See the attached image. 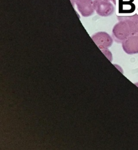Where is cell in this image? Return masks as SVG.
I'll list each match as a JSON object with an SVG mask.
<instances>
[{
    "label": "cell",
    "instance_id": "obj_1",
    "mask_svg": "<svg viewBox=\"0 0 138 150\" xmlns=\"http://www.w3.org/2000/svg\"><path fill=\"white\" fill-rule=\"evenodd\" d=\"M113 36L116 41L122 42L130 36L134 35V33L126 20H120L115 24L113 29Z\"/></svg>",
    "mask_w": 138,
    "mask_h": 150
},
{
    "label": "cell",
    "instance_id": "obj_2",
    "mask_svg": "<svg viewBox=\"0 0 138 150\" xmlns=\"http://www.w3.org/2000/svg\"><path fill=\"white\" fill-rule=\"evenodd\" d=\"M137 0H116L115 5L117 16H128L137 13Z\"/></svg>",
    "mask_w": 138,
    "mask_h": 150
},
{
    "label": "cell",
    "instance_id": "obj_3",
    "mask_svg": "<svg viewBox=\"0 0 138 150\" xmlns=\"http://www.w3.org/2000/svg\"><path fill=\"white\" fill-rule=\"evenodd\" d=\"M94 9L102 16H108L113 13L115 7L110 2L102 0H95Z\"/></svg>",
    "mask_w": 138,
    "mask_h": 150
},
{
    "label": "cell",
    "instance_id": "obj_4",
    "mask_svg": "<svg viewBox=\"0 0 138 150\" xmlns=\"http://www.w3.org/2000/svg\"><path fill=\"white\" fill-rule=\"evenodd\" d=\"M92 39L101 50L107 49L112 45L113 40L106 33H98L92 37Z\"/></svg>",
    "mask_w": 138,
    "mask_h": 150
},
{
    "label": "cell",
    "instance_id": "obj_5",
    "mask_svg": "<svg viewBox=\"0 0 138 150\" xmlns=\"http://www.w3.org/2000/svg\"><path fill=\"white\" fill-rule=\"evenodd\" d=\"M122 48L128 54L138 53V33L130 36L122 42Z\"/></svg>",
    "mask_w": 138,
    "mask_h": 150
},
{
    "label": "cell",
    "instance_id": "obj_6",
    "mask_svg": "<svg viewBox=\"0 0 138 150\" xmlns=\"http://www.w3.org/2000/svg\"><path fill=\"white\" fill-rule=\"evenodd\" d=\"M79 11L84 16H89L93 12L94 7L92 0H76Z\"/></svg>",
    "mask_w": 138,
    "mask_h": 150
},
{
    "label": "cell",
    "instance_id": "obj_7",
    "mask_svg": "<svg viewBox=\"0 0 138 150\" xmlns=\"http://www.w3.org/2000/svg\"><path fill=\"white\" fill-rule=\"evenodd\" d=\"M119 21L125 20L127 21L131 25L135 35L138 33V14L135 13L128 16H117Z\"/></svg>",
    "mask_w": 138,
    "mask_h": 150
},
{
    "label": "cell",
    "instance_id": "obj_8",
    "mask_svg": "<svg viewBox=\"0 0 138 150\" xmlns=\"http://www.w3.org/2000/svg\"><path fill=\"white\" fill-rule=\"evenodd\" d=\"M136 12L138 14V0L137 1V3H136Z\"/></svg>",
    "mask_w": 138,
    "mask_h": 150
},
{
    "label": "cell",
    "instance_id": "obj_9",
    "mask_svg": "<svg viewBox=\"0 0 138 150\" xmlns=\"http://www.w3.org/2000/svg\"><path fill=\"white\" fill-rule=\"evenodd\" d=\"M102 1H109V2H112L113 4H115L116 0H102Z\"/></svg>",
    "mask_w": 138,
    "mask_h": 150
}]
</instances>
